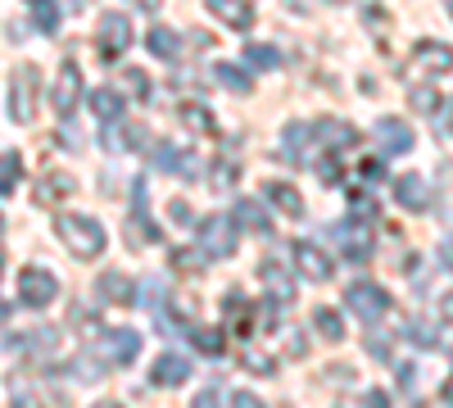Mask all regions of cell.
<instances>
[{
	"instance_id": "cell-1",
	"label": "cell",
	"mask_w": 453,
	"mask_h": 408,
	"mask_svg": "<svg viewBox=\"0 0 453 408\" xmlns=\"http://www.w3.org/2000/svg\"><path fill=\"white\" fill-rule=\"evenodd\" d=\"M55 232H59L64 250H68L73 258H82V264L100 258V254H104V245H109L104 227H100L96 218H87V213H59V218H55Z\"/></svg>"
},
{
	"instance_id": "cell-2",
	"label": "cell",
	"mask_w": 453,
	"mask_h": 408,
	"mask_svg": "<svg viewBox=\"0 0 453 408\" xmlns=\"http://www.w3.org/2000/svg\"><path fill=\"white\" fill-rule=\"evenodd\" d=\"M36 91H42V73H36L32 64H19L10 73V119L14 123L36 119Z\"/></svg>"
},
{
	"instance_id": "cell-3",
	"label": "cell",
	"mask_w": 453,
	"mask_h": 408,
	"mask_svg": "<svg viewBox=\"0 0 453 408\" xmlns=\"http://www.w3.org/2000/svg\"><path fill=\"white\" fill-rule=\"evenodd\" d=\"M196 227H200L204 258H232L236 254V218L232 213H213V218L196 222Z\"/></svg>"
},
{
	"instance_id": "cell-4",
	"label": "cell",
	"mask_w": 453,
	"mask_h": 408,
	"mask_svg": "<svg viewBox=\"0 0 453 408\" xmlns=\"http://www.w3.org/2000/svg\"><path fill=\"white\" fill-rule=\"evenodd\" d=\"M345 304H349V313H358L363 322H381V318L390 313V295L376 286V281H354V286L345 290Z\"/></svg>"
},
{
	"instance_id": "cell-5",
	"label": "cell",
	"mask_w": 453,
	"mask_h": 408,
	"mask_svg": "<svg viewBox=\"0 0 453 408\" xmlns=\"http://www.w3.org/2000/svg\"><path fill=\"white\" fill-rule=\"evenodd\" d=\"M127 46H132V23H127L123 14H104V19H100V32H96V50H100V59H104V64L123 59Z\"/></svg>"
},
{
	"instance_id": "cell-6",
	"label": "cell",
	"mask_w": 453,
	"mask_h": 408,
	"mask_svg": "<svg viewBox=\"0 0 453 408\" xmlns=\"http://www.w3.org/2000/svg\"><path fill=\"white\" fill-rule=\"evenodd\" d=\"M290 254H295V268H299V277H304V281H331L335 277V258L318 241H295Z\"/></svg>"
},
{
	"instance_id": "cell-7",
	"label": "cell",
	"mask_w": 453,
	"mask_h": 408,
	"mask_svg": "<svg viewBox=\"0 0 453 408\" xmlns=\"http://www.w3.org/2000/svg\"><path fill=\"white\" fill-rule=\"evenodd\" d=\"M55 295H59V281H55L50 268H23V273H19V300H23L27 309L55 304Z\"/></svg>"
},
{
	"instance_id": "cell-8",
	"label": "cell",
	"mask_w": 453,
	"mask_h": 408,
	"mask_svg": "<svg viewBox=\"0 0 453 408\" xmlns=\"http://www.w3.org/2000/svg\"><path fill=\"white\" fill-rule=\"evenodd\" d=\"M331 241L340 245V254H345V258H354V264H363V258H372V232L363 227L358 218L331 222Z\"/></svg>"
},
{
	"instance_id": "cell-9",
	"label": "cell",
	"mask_w": 453,
	"mask_h": 408,
	"mask_svg": "<svg viewBox=\"0 0 453 408\" xmlns=\"http://www.w3.org/2000/svg\"><path fill=\"white\" fill-rule=\"evenodd\" d=\"M78 100H82V68L73 64V59H64L59 64V78H55V91H50V104H55L59 119H68L73 109H78Z\"/></svg>"
},
{
	"instance_id": "cell-10",
	"label": "cell",
	"mask_w": 453,
	"mask_h": 408,
	"mask_svg": "<svg viewBox=\"0 0 453 408\" xmlns=\"http://www.w3.org/2000/svg\"><path fill=\"white\" fill-rule=\"evenodd\" d=\"M100 354H104V363H113V367H127V363H136V354H141V336L132 327H113V331H104L100 336Z\"/></svg>"
},
{
	"instance_id": "cell-11",
	"label": "cell",
	"mask_w": 453,
	"mask_h": 408,
	"mask_svg": "<svg viewBox=\"0 0 453 408\" xmlns=\"http://www.w3.org/2000/svg\"><path fill=\"white\" fill-rule=\"evenodd\" d=\"M449 68H453V46H444V42H422L418 50H412V64H408L403 78H418V73H431V78H440V73H449Z\"/></svg>"
},
{
	"instance_id": "cell-12",
	"label": "cell",
	"mask_w": 453,
	"mask_h": 408,
	"mask_svg": "<svg viewBox=\"0 0 453 408\" xmlns=\"http://www.w3.org/2000/svg\"><path fill=\"white\" fill-rule=\"evenodd\" d=\"M181 381H191V358H181L177 350L159 354L155 367H150V386H159V390H173Z\"/></svg>"
},
{
	"instance_id": "cell-13",
	"label": "cell",
	"mask_w": 453,
	"mask_h": 408,
	"mask_svg": "<svg viewBox=\"0 0 453 408\" xmlns=\"http://www.w3.org/2000/svg\"><path fill=\"white\" fill-rule=\"evenodd\" d=\"M258 281H263V290L273 295V304H295V281H290V273L277 264V258H263L258 264Z\"/></svg>"
},
{
	"instance_id": "cell-14",
	"label": "cell",
	"mask_w": 453,
	"mask_h": 408,
	"mask_svg": "<svg viewBox=\"0 0 453 408\" xmlns=\"http://www.w3.org/2000/svg\"><path fill=\"white\" fill-rule=\"evenodd\" d=\"M204 5H209V14L218 23H226L232 32H250L254 27V5L250 0H204Z\"/></svg>"
},
{
	"instance_id": "cell-15",
	"label": "cell",
	"mask_w": 453,
	"mask_h": 408,
	"mask_svg": "<svg viewBox=\"0 0 453 408\" xmlns=\"http://www.w3.org/2000/svg\"><path fill=\"white\" fill-rule=\"evenodd\" d=\"M372 136H376V145H381V155H408L412 150V127L399 123V119H381Z\"/></svg>"
},
{
	"instance_id": "cell-16",
	"label": "cell",
	"mask_w": 453,
	"mask_h": 408,
	"mask_svg": "<svg viewBox=\"0 0 453 408\" xmlns=\"http://www.w3.org/2000/svg\"><path fill=\"white\" fill-rule=\"evenodd\" d=\"M395 200H399L403 209H412V213L431 209V187H426V177H422V173H403V177L395 181Z\"/></svg>"
},
{
	"instance_id": "cell-17",
	"label": "cell",
	"mask_w": 453,
	"mask_h": 408,
	"mask_svg": "<svg viewBox=\"0 0 453 408\" xmlns=\"http://www.w3.org/2000/svg\"><path fill=\"white\" fill-rule=\"evenodd\" d=\"M96 295H100L104 304H119V309H123V304H132V300H136L141 290H136V281H132L127 273H100Z\"/></svg>"
},
{
	"instance_id": "cell-18",
	"label": "cell",
	"mask_w": 453,
	"mask_h": 408,
	"mask_svg": "<svg viewBox=\"0 0 453 408\" xmlns=\"http://www.w3.org/2000/svg\"><path fill=\"white\" fill-rule=\"evenodd\" d=\"M232 218H236V227H245V232H254V236H273V218H268V209L254 204V200H236Z\"/></svg>"
},
{
	"instance_id": "cell-19",
	"label": "cell",
	"mask_w": 453,
	"mask_h": 408,
	"mask_svg": "<svg viewBox=\"0 0 453 408\" xmlns=\"http://www.w3.org/2000/svg\"><path fill=\"white\" fill-rule=\"evenodd\" d=\"M263 200H273V209H281L286 218H304V196H299L295 187H286V181H268V187H263Z\"/></svg>"
},
{
	"instance_id": "cell-20",
	"label": "cell",
	"mask_w": 453,
	"mask_h": 408,
	"mask_svg": "<svg viewBox=\"0 0 453 408\" xmlns=\"http://www.w3.org/2000/svg\"><path fill=\"white\" fill-rule=\"evenodd\" d=\"M19 354H50L55 345H59V331L55 327H36V331H23V336H14L10 341Z\"/></svg>"
},
{
	"instance_id": "cell-21",
	"label": "cell",
	"mask_w": 453,
	"mask_h": 408,
	"mask_svg": "<svg viewBox=\"0 0 453 408\" xmlns=\"http://www.w3.org/2000/svg\"><path fill=\"white\" fill-rule=\"evenodd\" d=\"M123 104H127V96H123V91H113V87L91 91V109H96V119H100V123H119V119H123Z\"/></svg>"
},
{
	"instance_id": "cell-22",
	"label": "cell",
	"mask_w": 453,
	"mask_h": 408,
	"mask_svg": "<svg viewBox=\"0 0 453 408\" xmlns=\"http://www.w3.org/2000/svg\"><path fill=\"white\" fill-rule=\"evenodd\" d=\"M177 119H181V127H191V132H200V136H218V119L209 114L204 104H196V100L177 104Z\"/></svg>"
},
{
	"instance_id": "cell-23",
	"label": "cell",
	"mask_w": 453,
	"mask_h": 408,
	"mask_svg": "<svg viewBox=\"0 0 453 408\" xmlns=\"http://www.w3.org/2000/svg\"><path fill=\"white\" fill-rule=\"evenodd\" d=\"M155 164H159L164 173L196 177V155H191V150H177V145H159V150H155Z\"/></svg>"
},
{
	"instance_id": "cell-24",
	"label": "cell",
	"mask_w": 453,
	"mask_h": 408,
	"mask_svg": "<svg viewBox=\"0 0 453 408\" xmlns=\"http://www.w3.org/2000/svg\"><path fill=\"white\" fill-rule=\"evenodd\" d=\"M145 46L155 50L159 59H177V55H181V36H177L173 27H164V23H159V27H150V36H145Z\"/></svg>"
},
{
	"instance_id": "cell-25",
	"label": "cell",
	"mask_w": 453,
	"mask_h": 408,
	"mask_svg": "<svg viewBox=\"0 0 453 408\" xmlns=\"http://www.w3.org/2000/svg\"><path fill=\"white\" fill-rule=\"evenodd\" d=\"M68 191H73V177H64V173H46L42 181H36V204H59Z\"/></svg>"
},
{
	"instance_id": "cell-26",
	"label": "cell",
	"mask_w": 453,
	"mask_h": 408,
	"mask_svg": "<svg viewBox=\"0 0 453 408\" xmlns=\"http://www.w3.org/2000/svg\"><path fill=\"white\" fill-rule=\"evenodd\" d=\"M127 236H132V245H159V241H164V232L155 227V222H150V213H145V209H136V213H132Z\"/></svg>"
},
{
	"instance_id": "cell-27",
	"label": "cell",
	"mask_w": 453,
	"mask_h": 408,
	"mask_svg": "<svg viewBox=\"0 0 453 408\" xmlns=\"http://www.w3.org/2000/svg\"><path fill=\"white\" fill-rule=\"evenodd\" d=\"M318 136L331 145V150H345V145H354V141H358V132H354L349 123H340V119H331V123H318Z\"/></svg>"
},
{
	"instance_id": "cell-28",
	"label": "cell",
	"mask_w": 453,
	"mask_h": 408,
	"mask_svg": "<svg viewBox=\"0 0 453 408\" xmlns=\"http://www.w3.org/2000/svg\"><path fill=\"white\" fill-rule=\"evenodd\" d=\"M213 73H218V82H222L226 91H236V96H250V91H254V78H250L245 68H236V64H218Z\"/></svg>"
},
{
	"instance_id": "cell-29",
	"label": "cell",
	"mask_w": 453,
	"mask_h": 408,
	"mask_svg": "<svg viewBox=\"0 0 453 408\" xmlns=\"http://www.w3.org/2000/svg\"><path fill=\"white\" fill-rule=\"evenodd\" d=\"M191 345L200 350V354H209V358H222V350H226V336L218 327H196L191 331Z\"/></svg>"
},
{
	"instance_id": "cell-30",
	"label": "cell",
	"mask_w": 453,
	"mask_h": 408,
	"mask_svg": "<svg viewBox=\"0 0 453 408\" xmlns=\"http://www.w3.org/2000/svg\"><path fill=\"white\" fill-rule=\"evenodd\" d=\"M313 327L322 331V336H326L331 345L345 341V322H340V313H335V309H326V304H322V309H313Z\"/></svg>"
},
{
	"instance_id": "cell-31",
	"label": "cell",
	"mask_w": 453,
	"mask_h": 408,
	"mask_svg": "<svg viewBox=\"0 0 453 408\" xmlns=\"http://www.w3.org/2000/svg\"><path fill=\"white\" fill-rule=\"evenodd\" d=\"M32 23H36V32L55 36L59 32V5L55 0H32Z\"/></svg>"
},
{
	"instance_id": "cell-32",
	"label": "cell",
	"mask_w": 453,
	"mask_h": 408,
	"mask_svg": "<svg viewBox=\"0 0 453 408\" xmlns=\"http://www.w3.org/2000/svg\"><path fill=\"white\" fill-rule=\"evenodd\" d=\"M245 64L250 68H258V73H273V68H281V50L277 46H245Z\"/></svg>"
},
{
	"instance_id": "cell-33",
	"label": "cell",
	"mask_w": 453,
	"mask_h": 408,
	"mask_svg": "<svg viewBox=\"0 0 453 408\" xmlns=\"http://www.w3.org/2000/svg\"><path fill=\"white\" fill-rule=\"evenodd\" d=\"M19 173H23V159L14 150H5V155H0V196H14Z\"/></svg>"
},
{
	"instance_id": "cell-34",
	"label": "cell",
	"mask_w": 453,
	"mask_h": 408,
	"mask_svg": "<svg viewBox=\"0 0 453 408\" xmlns=\"http://www.w3.org/2000/svg\"><path fill=\"white\" fill-rule=\"evenodd\" d=\"M309 136H313V132H309L304 123H290V127H286V136H281V150H286L290 159H304V145H309Z\"/></svg>"
},
{
	"instance_id": "cell-35",
	"label": "cell",
	"mask_w": 453,
	"mask_h": 408,
	"mask_svg": "<svg viewBox=\"0 0 453 408\" xmlns=\"http://www.w3.org/2000/svg\"><path fill=\"white\" fill-rule=\"evenodd\" d=\"M440 91L435 87H418V91H412V109H418V114H426V119H435L440 114Z\"/></svg>"
},
{
	"instance_id": "cell-36",
	"label": "cell",
	"mask_w": 453,
	"mask_h": 408,
	"mask_svg": "<svg viewBox=\"0 0 453 408\" xmlns=\"http://www.w3.org/2000/svg\"><path fill=\"white\" fill-rule=\"evenodd\" d=\"M209 264V258H204V250L196 245V250H173V268L177 273H200Z\"/></svg>"
},
{
	"instance_id": "cell-37",
	"label": "cell",
	"mask_w": 453,
	"mask_h": 408,
	"mask_svg": "<svg viewBox=\"0 0 453 408\" xmlns=\"http://www.w3.org/2000/svg\"><path fill=\"white\" fill-rule=\"evenodd\" d=\"M226 318H232V327H236V331H245V327H250V318H245V295H241V290L226 295Z\"/></svg>"
},
{
	"instance_id": "cell-38",
	"label": "cell",
	"mask_w": 453,
	"mask_h": 408,
	"mask_svg": "<svg viewBox=\"0 0 453 408\" xmlns=\"http://www.w3.org/2000/svg\"><path fill=\"white\" fill-rule=\"evenodd\" d=\"M123 82H127V87L136 91V100H150V91H155V82H150L141 68H127V73H123Z\"/></svg>"
},
{
	"instance_id": "cell-39",
	"label": "cell",
	"mask_w": 453,
	"mask_h": 408,
	"mask_svg": "<svg viewBox=\"0 0 453 408\" xmlns=\"http://www.w3.org/2000/svg\"><path fill=\"white\" fill-rule=\"evenodd\" d=\"M10 404H14V408H42V399H36L23 381H14V386H10Z\"/></svg>"
},
{
	"instance_id": "cell-40",
	"label": "cell",
	"mask_w": 453,
	"mask_h": 408,
	"mask_svg": "<svg viewBox=\"0 0 453 408\" xmlns=\"http://www.w3.org/2000/svg\"><path fill=\"white\" fill-rule=\"evenodd\" d=\"M245 367H250V373H258V377H268V373H277V363H273L268 354H258V350H250V354H245Z\"/></svg>"
},
{
	"instance_id": "cell-41",
	"label": "cell",
	"mask_w": 453,
	"mask_h": 408,
	"mask_svg": "<svg viewBox=\"0 0 453 408\" xmlns=\"http://www.w3.org/2000/svg\"><path fill=\"white\" fill-rule=\"evenodd\" d=\"M191 408H222V395H218V386H204V390L191 399Z\"/></svg>"
},
{
	"instance_id": "cell-42",
	"label": "cell",
	"mask_w": 453,
	"mask_h": 408,
	"mask_svg": "<svg viewBox=\"0 0 453 408\" xmlns=\"http://www.w3.org/2000/svg\"><path fill=\"white\" fill-rule=\"evenodd\" d=\"M318 177H322V181H326V187H340V164H335V159H331V155H326V159H322V164H318Z\"/></svg>"
},
{
	"instance_id": "cell-43",
	"label": "cell",
	"mask_w": 453,
	"mask_h": 408,
	"mask_svg": "<svg viewBox=\"0 0 453 408\" xmlns=\"http://www.w3.org/2000/svg\"><path fill=\"white\" fill-rule=\"evenodd\" d=\"M232 408H268V404H263L254 390H236V395H232Z\"/></svg>"
},
{
	"instance_id": "cell-44",
	"label": "cell",
	"mask_w": 453,
	"mask_h": 408,
	"mask_svg": "<svg viewBox=\"0 0 453 408\" xmlns=\"http://www.w3.org/2000/svg\"><path fill=\"white\" fill-rule=\"evenodd\" d=\"M177 222H181V227H191V222H196V213H191V204H186V200H173V209H168Z\"/></svg>"
},
{
	"instance_id": "cell-45",
	"label": "cell",
	"mask_w": 453,
	"mask_h": 408,
	"mask_svg": "<svg viewBox=\"0 0 453 408\" xmlns=\"http://www.w3.org/2000/svg\"><path fill=\"white\" fill-rule=\"evenodd\" d=\"M363 408H390V395L386 390H367L363 395Z\"/></svg>"
},
{
	"instance_id": "cell-46",
	"label": "cell",
	"mask_w": 453,
	"mask_h": 408,
	"mask_svg": "<svg viewBox=\"0 0 453 408\" xmlns=\"http://www.w3.org/2000/svg\"><path fill=\"white\" fill-rule=\"evenodd\" d=\"M435 313H440V322H453V290H449V295H440Z\"/></svg>"
},
{
	"instance_id": "cell-47",
	"label": "cell",
	"mask_w": 453,
	"mask_h": 408,
	"mask_svg": "<svg viewBox=\"0 0 453 408\" xmlns=\"http://www.w3.org/2000/svg\"><path fill=\"white\" fill-rule=\"evenodd\" d=\"M440 258H444V264L453 268V241H444V245H440Z\"/></svg>"
},
{
	"instance_id": "cell-48",
	"label": "cell",
	"mask_w": 453,
	"mask_h": 408,
	"mask_svg": "<svg viewBox=\"0 0 453 408\" xmlns=\"http://www.w3.org/2000/svg\"><path fill=\"white\" fill-rule=\"evenodd\" d=\"M132 5H141V10H150V14H155V10L164 5V0H132Z\"/></svg>"
},
{
	"instance_id": "cell-49",
	"label": "cell",
	"mask_w": 453,
	"mask_h": 408,
	"mask_svg": "<svg viewBox=\"0 0 453 408\" xmlns=\"http://www.w3.org/2000/svg\"><path fill=\"white\" fill-rule=\"evenodd\" d=\"M91 408H123V404H113V399H100V404H91Z\"/></svg>"
},
{
	"instance_id": "cell-50",
	"label": "cell",
	"mask_w": 453,
	"mask_h": 408,
	"mask_svg": "<svg viewBox=\"0 0 453 408\" xmlns=\"http://www.w3.org/2000/svg\"><path fill=\"white\" fill-rule=\"evenodd\" d=\"M5 318H10V304H5V300H0V322H5Z\"/></svg>"
},
{
	"instance_id": "cell-51",
	"label": "cell",
	"mask_w": 453,
	"mask_h": 408,
	"mask_svg": "<svg viewBox=\"0 0 453 408\" xmlns=\"http://www.w3.org/2000/svg\"><path fill=\"white\" fill-rule=\"evenodd\" d=\"M91 5V0H73V10H87Z\"/></svg>"
},
{
	"instance_id": "cell-52",
	"label": "cell",
	"mask_w": 453,
	"mask_h": 408,
	"mask_svg": "<svg viewBox=\"0 0 453 408\" xmlns=\"http://www.w3.org/2000/svg\"><path fill=\"white\" fill-rule=\"evenodd\" d=\"M444 10H449V14H453V0H444Z\"/></svg>"
},
{
	"instance_id": "cell-53",
	"label": "cell",
	"mask_w": 453,
	"mask_h": 408,
	"mask_svg": "<svg viewBox=\"0 0 453 408\" xmlns=\"http://www.w3.org/2000/svg\"><path fill=\"white\" fill-rule=\"evenodd\" d=\"M449 132H453V114H449Z\"/></svg>"
},
{
	"instance_id": "cell-54",
	"label": "cell",
	"mask_w": 453,
	"mask_h": 408,
	"mask_svg": "<svg viewBox=\"0 0 453 408\" xmlns=\"http://www.w3.org/2000/svg\"><path fill=\"white\" fill-rule=\"evenodd\" d=\"M331 5H345V0H331Z\"/></svg>"
},
{
	"instance_id": "cell-55",
	"label": "cell",
	"mask_w": 453,
	"mask_h": 408,
	"mask_svg": "<svg viewBox=\"0 0 453 408\" xmlns=\"http://www.w3.org/2000/svg\"><path fill=\"white\" fill-rule=\"evenodd\" d=\"M0 232H5V218H0Z\"/></svg>"
},
{
	"instance_id": "cell-56",
	"label": "cell",
	"mask_w": 453,
	"mask_h": 408,
	"mask_svg": "<svg viewBox=\"0 0 453 408\" xmlns=\"http://www.w3.org/2000/svg\"><path fill=\"white\" fill-rule=\"evenodd\" d=\"M0 264H5V254H0Z\"/></svg>"
}]
</instances>
